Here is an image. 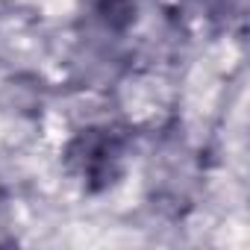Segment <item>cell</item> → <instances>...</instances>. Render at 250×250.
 Instances as JSON below:
<instances>
[{"instance_id":"obj_2","label":"cell","mask_w":250,"mask_h":250,"mask_svg":"<svg viewBox=\"0 0 250 250\" xmlns=\"http://www.w3.org/2000/svg\"><path fill=\"white\" fill-rule=\"evenodd\" d=\"M94 15L106 30H127L136 21V0H94Z\"/></svg>"},{"instance_id":"obj_1","label":"cell","mask_w":250,"mask_h":250,"mask_svg":"<svg viewBox=\"0 0 250 250\" xmlns=\"http://www.w3.org/2000/svg\"><path fill=\"white\" fill-rule=\"evenodd\" d=\"M127 165V139L121 130L94 124L80 133L65 147V168L68 174L91 194L112 188Z\"/></svg>"},{"instance_id":"obj_3","label":"cell","mask_w":250,"mask_h":250,"mask_svg":"<svg viewBox=\"0 0 250 250\" xmlns=\"http://www.w3.org/2000/svg\"><path fill=\"white\" fill-rule=\"evenodd\" d=\"M203 3H227V0H203Z\"/></svg>"}]
</instances>
